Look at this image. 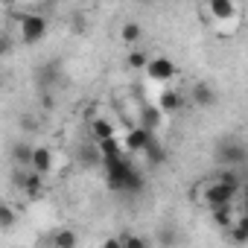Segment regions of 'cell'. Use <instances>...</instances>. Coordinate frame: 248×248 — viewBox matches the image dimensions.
Listing matches in <instances>:
<instances>
[{"label":"cell","mask_w":248,"mask_h":248,"mask_svg":"<svg viewBox=\"0 0 248 248\" xmlns=\"http://www.w3.org/2000/svg\"><path fill=\"white\" fill-rule=\"evenodd\" d=\"M190 99H193L196 105H202V108H210V105L216 102V91H213L207 82H196V85L190 88Z\"/></svg>","instance_id":"30bf717a"},{"label":"cell","mask_w":248,"mask_h":248,"mask_svg":"<svg viewBox=\"0 0 248 248\" xmlns=\"http://www.w3.org/2000/svg\"><path fill=\"white\" fill-rule=\"evenodd\" d=\"M79 161H82V167H88V170H93V167H102V155H99L96 143L79 146Z\"/></svg>","instance_id":"9a60e30c"},{"label":"cell","mask_w":248,"mask_h":248,"mask_svg":"<svg viewBox=\"0 0 248 248\" xmlns=\"http://www.w3.org/2000/svg\"><path fill=\"white\" fill-rule=\"evenodd\" d=\"M140 35H143V30H140V24H138V21H126V24L120 27V38L126 41V44H132V47L140 41Z\"/></svg>","instance_id":"d6986e66"},{"label":"cell","mask_w":248,"mask_h":248,"mask_svg":"<svg viewBox=\"0 0 248 248\" xmlns=\"http://www.w3.org/2000/svg\"><path fill=\"white\" fill-rule=\"evenodd\" d=\"M24 193L30 196V199H41L44 196V175H38V172H27V181H24Z\"/></svg>","instance_id":"2e32d148"},{"label":"cell","mask_w":248,"mask_h":248,"mask_svg":"<svg viewBox=\"0 0 248 248\" xmlns=\"http://www.w3.org/2000/svg\"><path fill=\"white\" fill-rule=\"evenodd\" d=\"M126 62H129V67H132V70H146V64H149V56H146V53H140V50H132Z\"/></svg>","instance_id":"484cf974"},{"label":"cell","mask_w":248,"mask_h":248,"mask_svg":"<svg viewBox=\"0 0 248 248\" xmlns=\"http://www.w3.org/2000/svg\"><path fill=\"white\" fill-rule=\"evenodd\" d=\"M102 170H105V181H108V190L114 193H140L146 187L143 181V172L126 161V155H117V158H105L102 161Z\"/></svg>","instance_id":"6da1fadb"},{"label":"cell","mask_w":248,"mask_h":248,"mask_svg":"<svg viewBox=\"0 0 248 248\" xmlns=\"http://www.w3.org/2000/svg\"><path fill=\"white\" fill-rule=\"evenodd\" d=\"M91 138H93V143L114 138V123H111L108 117H93V120H91Z\"/></svg>","instance_id":"7c38bea8"},{"label":"cell","mask_w":248,"mask_h":248,"mask_svg":"<svg viewBox=\"0 0 248 248\" xmlns=\"http://www.w3.org/2000/svg\"><path fill=\"white\" fill-rule=\"evenodd\" d=\"M30 170L38 172V175H47V172L53 170V149H47V146H32Z\"/></svg>","instance_id":"ba28073f"},{"label":"cell","mask_w":248,"mask_h":248,"mask_svg":"<svg viewBox=\"0 0 248 248\" xmlns=\"http://www.w3.org/2000/svg\"><path fill=\"white\" fill-rule=\"evenodd\" d=\"M120 248H149V242L140 233H123L120 236Z\"/></svg>","instance_id":"d4e9b609"},{"label":"cell","mask_w":248,"mask_h":248,"mask_svg":"<svg viewBox=\"0 0 248 248\" xmlns=\"http://www.w3.org/2000/svg\"><path fill=\"white\" fill-rule=\"evenodd\" d=\"M59 79H62V76L53 70V64H47V67H41V70L35 73V82L41 85V91H44V93H50V85H56Z\"/></svg>","instance_id":"44dd1931"},{"label":"cell","mask_w":248,"mask_h":248,"mask_svg":"<svg viewBox=\"0 0 248 248\" xmlns=\"http://www.w3.org/2000/svg\"><path fill=\"white\" fill-rule=\"evenodd\" d=\"M207 12H210L213 21L228 24V21H233V18L239 15V6L233 3V0H210V3H207Z\"/></svg>","instance_id":"8992f818"},{"label":"cell","mask_w":248,"mask_h":248,"mask_svg":"<svg viewBox=\"0 0 248 248\" xmlns=\"http://www.w3.org/2000/svg\"><path fill=\"white\" fill-rule=\"evenodd\" d=\"M181 105H184V96H181L178 91H161L155 108H158L161 114H175V111H181Z\"/></svg>","instance_id":"9c48e42d"},{"label":"cell","mask_w":248,"mask_h":248,"mask_svg":"<svg viewBox=\"0 0 248 248\" xmlns=\"http://www.w3.org/2000/svg\"><path fill=\"white\" fill-rule=\"evenodd\" d=\"M216 155H219V161H222L228 170H236V167L245 164V146H242V140H233V138H225V140L219 143Z\"/></svg>","instance_id":"3957f363"},{"label":"cell","mask_w":248,"mask_h":248,"mask_svg":"<svg viewBox=\"0 0 248 248\" xmlns=\"http://www.w3.org/2000/svg\"><path fill=\"white\" fill-rule=\"evenodd\" d=\"M236 196H239V193H233V190L222 187L219 181H210V184L204 187V193H202V202L213 210V207H228V204H236Z\"/></svg>","instance_id":"277c9868"},{"label":"cell","mask_w":248,"mask_h":248,"mask_svg":"<svg viewBox=\"0 0 248 248\" xmlns=\"http://www.w3.org/2000/svg\"><path fill=\"white\" fill-rule=\"evenodd\" d=\"M15 222H18V213H15V207H12L9 202H0V231H9V228H15Z\"/></svg>","instance_id":"603a6c76"},{"label":"cell","mask_w":248,"mask_h":248,"mask_svg":"<svg viewBox=\"0 0 248 248\" xmlns=\"http://www.w3.org/2000/svg\"><path fill=\"white\" fill-rule=\"evenodd\" d=\"M99 248H120V236H108V239H102Z\"/></svg>","instance_id":"4316f807"},{"label":"cell","mask_w":248,"mask_h":248,"mask_svg":"<svg viewBox=\"0 0 248 248\" xmlns=\"http://www.w3.org/2000/svg\"><path fill=\"white\" fill-rule=\"evenodd\" d=\"M152 138H155V135H152V132H146L143 126H132V129L126 132V138H123V140H126L123 146H126V149H129L132 155H140V152L146 149V143H149Z\"/></svg>","instance_id":"52a82bcc"},{"label":"cell","mask_w":248,"mask_h":248,"mask_svg":"<svg viewBox=\"0 0 248 248\" xmlns=\"http://www.w3.org/2000/svg\"><path fill=\"white\" fill-rule=\"evenodd\" d=\"M0 88H3V76H0Z\"/></svg>","instance_id":"83f0119b"},{"label":"cell","mask_w":248,"mask_h":248,"mask_svg":"<svg viewBox=\"0 0 248 248\" xmlns=\"http://www.w3.org/2000/svg\"><path fill=\"white\" fill-rule=\"evenodd\" d=\"M18 30H21V41L24 44H38L47 35V18L38 15V12L18 15Z\"/></svg>","instance_id":"7a4b0ae2"},{"label":"cell","mask_w":248,"mask_h":248,"mask_svg":"<svg viewBox=\"0 0 248 248\" xmlns=\"http://www.w3.org/2000/svg\"><path fill=\"white\" fill-rule=\"evenodd\" d=\"M76 233L70 231V228H59V231H53V236H50V245L53 248H76Z\"/></svg>","instance_id":"e0dca14e"},{"label":"cell","mask_w":248,"mask_h":248,"mask_svg":"<svg viewBox=\"0 0 248 248\" xmlns=\"http://www.w3.org/2000/svg\"><path fill=\"white\" fill-rule=\"evenodd\" d=\"M96 149H99L102 161H105V158H117V155H123V146H120V140H117V138L99 140V143H96Z\"/></svg>","instance_id":"cb8c5ba5"},{"label":"cell","mask_w":248,"mask_h":248,"mask_svg":"<svg viewBox=\"0 0 248 248\" xmlns=\"http://www.w3.org/2000/svg\"><path fill=\"white\" fill-rule=\"evenodd\" d=\"M9 155H12V161H15V167H21V170H30V158H32V146H30L27 140H15V143H12V149H9Z\"/></svg>","instance_id":"4fadbf2b"},{"label":"cell","mask_w":248,"mask_h":248,"mask_svg":"<svg viewBox=\"0 0 248 248\" xmlns=\"http://www.w3.org/2000/svg\"><path fill=\"white\" fill-rule=\"evenodd\" d=\"M233 213H236V204H228V207H213V210H210L213 222H216L222 231H228V228L233 225Z\"/></svg>","instance_id":"ac0fdd59"},{"label":"cell","mask_w":248,"mask_h":248,"mask_svg":"<svg viewBox=\"0 0 248 248\" xmlns=\"http://www.w3.org/2000/svg\"><path fill=\"white\" fill-rule=\"evenodd\" d=\"M175 73H178V67H175V62L167 59V56H155V59H149V64H146V76L155 79V82H170Z\"/></svg>","instance_id":"5b68a950"},{"label":"cell","mask_w":248,"mask_h":248,"mask_svg":"<svg viewBox=\"0 0 248 248\" xmlns=\"http://www.w3.org/2000/svg\"><path fill=\"white\" fill-rule=\"evenodd\" d=\"M228 236H231L236 245H245V242H248V219H245V216H239V219L228 228Z\"/></svg>","instance_id":"ffe728a7"},{"label":"cell","mask_w":248,"mask_h":248,"mask_svg":"<svg viewBox=\"0 0 248 248\" xmlns=\"http://www.w3.org/2000/svg\"><path fill=\"white\" fill-rule=\"evenodd\" d=\"M216 181H219L222 187L233 190V193H239V190H242V178L236 175V170H228V167H225V170H222V172L216 175Z\"/></svg>","instance_id":"7402d4cb"},{"label":"cell","mask_w":248,"mask_h":248,"mask_svg":"<svg viewBox=\"0 0 248 248\" xmlns=\"http://www.w3.org/2000/svg\"><path fill=\"white\" fill-rule=\"evenodd\" d=\"M140 126L155 135V132L164 126V114H161L155 105H143V111H140Z\"/></svg>","instance_id":"8fae6325"},{"label":"cell","mask_w":248,"mask_h":248,"mask_svg":"<svg viewBox=\"0 0 248 248\" xmlns=\"http://www.w3.org/2000/svg\"><path fill=\"white\" fill-rule=\"evenodd\" d=\"M140 155H143V158H146V164H152V167H158V164H164V161H167V152H164V146H161V140H158V138H152Z\"/></svg>","instance_id":"5bb4252c"}]
</instances>
